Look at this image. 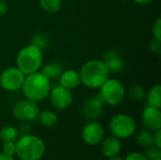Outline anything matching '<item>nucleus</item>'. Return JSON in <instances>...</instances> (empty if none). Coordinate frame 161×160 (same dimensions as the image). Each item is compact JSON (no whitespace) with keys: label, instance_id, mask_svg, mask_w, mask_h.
Segmentation results:
<instances>
[{"label":"nucleus","instance_id":"473e14b6","mask_svg":"<svg viewBox=\"0 0 161 160\" xmlns=\"http://www.w3.org/2000/svg\"><path fill=\"white\" fill-rule=\"evenodd\" d=\"M132 1H134L135 3L140 4V5H148L154 0H132Z\"/></svg>","mask_w":161,"mask_h":160},{"label":"nucleus","instance_id":"6e6552de","mask_svg":"<svg viewBox=\"0 0 161 160\" xmlns=\"http://www.w3.org/2000/svg\"><path fill=\"white\" fill-rule=\"evenodd\" d=\"M25 75L17 67H8L0 74V86L7 91L21 90Z\"/></svg>","mask_w":161,"mask_h":160},{"label":"nucleus","instance_id":"a211bd4d","mask_svg":"<svg viewBox=\"0 0 161 160\" xmlns=\"http://www.w3.org/2000/svg\"><path fill=\"white\" fill-rule=\"evenodd\" d=\"M38 119L44 127H48V128L55 126L58 121V118L56 112H54L53 110H49V109L40 111Z\"/></svg>","mask_w":161,"mask_h":160},{"label":"nucleus","instance_id":"423d86ee","mask_svg":"<svg viewBox=\"0 0 161 160\" xmlns=\"http://www.w3.org/2000/svg\"><path fill=\"white\" fill-rule=\"evenodd\" d=\"M100 95L105 103L109 106H117L125 99V89L124 84L116 78H108L99 88Z\"/></svg>","mask_w":161,"mask_h":160},{"label":"nucleus","instance_id":"1a4fd4ad","mask_svg":"<svg viewBox=\"0 0 161 160\" xmlns=\"http://www.w3.org/2000/svg\"><path fill=\"white\" fill-rule=\"evenodd\" d=\"M105 104L106 103L102 98V96L100 95V93L89 98L82 105L81 108L82 116L90 122L98 120L103 113Z\"/></svg>","mask_w":161,"mask_h":160},{"label":"nucleus","instance_id":"bb28decb","mask_svg":"<svg viewBox=\"0 0 161 160\" xmlns=\"http://www.w3.org/2000/svg\"><path fill=\"white\" fill-rule=\"evenodd\" d=\"M124 160H148L144 154L139 153V152H132L126 156V157Z\"/></svg>","mask_w":161,"mask_h":160},{"label":"nucleus","instance_id":"f257e3e1","mask_svg":"<svg viewBox=\"0 0 161 160\" xmlns=\"http://www.w3.org/2000/svg\"><path fill=\"white\" fill-rule=\"evenodd\" d=\"M21 90L26 99L38 103L48 97L51 82L45 74L38 71L25 75Z\"/></svg>","mask_w":161,"mask_h":160},{"label":"nucleus","instance_id":"7c9ffc66","mask_svg":"<svg viewBox=\"0 0 161 160\" xmlns=\"http://www.w3.org/2000/svg\"><path fill=\"white\" fill-rule=\"evenodd\" d=\"M8 11V5L3 0H0V17L4 16Z\"/></svg>","mask_w":161,"mask_h":160},{"label":"nucleus","instance_id":"ddd939ff","mask_svg":"<svg viewBox=\"0 0 161 160\" xmlns=\"http://www.w3.org/2000/svg\"><path fill=\"white\" fill-rule=\"evenodd\" d=\"M102 61L109 74H121L125 67L124 59L121 58L120 54L114 50L107 51L103 56Z\"/></svg>","mask_w":161,"mask_h":160},{"label":"nucleus","instance_id":"7ed1b4c3","mask_svg":"<svg viewBox=\"0 0 161 160\" xmlns=\"http://www.w3.org/2000/svg\"><path fill=\"white\" fill-rule=\"evenodd\" d=\"M16 143V156L21 160H40L45 154V143L38 136L22 135Z\"/></svg>","mask_w":161,"mask_h":160},{"label":"nucleus","instance_id":"4be33fe9","mask_svg":"<svg viewBox=\"0 0 161 160\" xmlns=\"http://www.w3.org/2000/svg\"><path fill=\"white\" fill-rule=\"evenodd\" d=\"M41 8L47 13H55L61 7V0H40Z\"/></svg>","mask_w":161,"mask_h":160},{"label":"nucleus","instance_id":"20e7f679","mask_svg":"<svg viewBox=\"0 0 161 160\" xmlns=\"http://www.w3.org/2000/svg\"><path fill=\"white\" fill-rule=\"evenodd\" d=\"M42 62V50L32 43L23 47L16 57V67L25 75L40 71Z\"/></svg>","mask_w":161,"mask_h":160},{"label":"nucleus","instance_id":"c85d7f7f","mask_svg":"<svg viewBox=\"0 0 161 160\" xmlns=\"http://www.w3.org/2000/svg\"><path fill=\"white\" fill-rule=\"evenodd\" d=\"M18 130H19V133L20 134H22V135H27V134H30L31 126H30V124L27 122H23V124H21V126H20V128Z\"/></svg>","mask_w":161,"mask_h":160},{"label":"nucleus","instance_id":"2f4dec72","mask_svg":"<svg viewBox=\"0 0 161 160\" xmlns=\"http://www.w3.org/2000/svg\"><path fill=\"white\" fill-rule=\"evenodd\" d=\"M0 160H15V158L13 157V156H8L2 153L0 154Z\"/></svg>","mask_w":161,"mask_h":160},{"label":"nucleus","instance_id":"393cba45","mask_svg":"<svg viewBox=\"0 0 161 160\" xmlns=\"http://www.w3.org/2000/svg\"><path fill=\"white\" fill-rule=\"evenodd\" d=\"M3 153L8 156H14L16 155V143L12 141L4 142L3 145Z\"/></svg>","mask_w":161,"mask_h":160},{"label":"nucleus","instance_id":"5701e85b","mask_svg":"<svg viewBox=\"0 0 161 160\" xmlns=\"http://www.w3.org/2000/svg\"><path fill=\"white\" fill-rule=\"evenodd\" d=\"M32 44L39 47L41 50H43L48 47L49 45V39L46 35L42 33H38L33 36L32 38Z\"/></svg>","mask_w":161,"mask_h":160},{"label":"nucleus","instance_id":"aec40b11","mask_svg":"<svg viewBox=\"0 0 161 160\" xmlns=\"http://www.w3.org/2000/svg\"><path fill=\"white\" fill-rule=\"evenodd\" d=\"M147 104L160 108H161V87L159 84L151 88V90L146 93Z\"/></svg>","mask_w":161,"mask_h":160},{"label":"nucleus","instance_id":"2eb2a0df","mask_svg":"<svg viewBox=\"0 0 161 160\" xmlns=\"http://www.w3.org/2000/svg\"><path fill=\"white\" fill-rule=\"evenodd\" d=\"M58 79H59V85L68 90L75 89L80 85L79 72L75 69L63 71L59 75Z\"/></svg>","mask_w":161,"mask_h":160},{"label":"nucleus","instance_id":"c756f323","mask_svg":"<svg viewBox=\"0 0 161 160\" xmlns=\"http://www.w3.org/2000/svg\"><path fill=\"white\" fill-rule=\"evenodd\" d=\"M154 144L158 148L161 149V129L154 133Z\"/></svg>","mask_w":161,"mask_h":160},{"label":"nucleus","instance_id":"39448f33","mask_svg":"<svg viewBox=\"0 0 161 160\" xmlns=\"http://www.w3.org/2000/svg\"><path fill=\"white\" fill-rule=\"evenodd\" d=\"M136 121L128 114H116L109 122V130L112 136L118 139H128L136 132Z\"/></svg>","mask_w":161,"mask_h":160},{"label":"nucleus","instance_id":"cd10ccee","mask_svg":"<svg viewBox=\"0 0 161 160\" xmlns=\"http://www.w3.org/2000/svg\"><path fill=\"white\" fill-rule=\"evenodd\" d=\"M149 46H150L151 51H153L155 53H158V52H160L161 50V41H158V40H157V39L154 38L151 41Z\"/></svg>","mask_w":161,"mask_h":160},{"label":"nucleus","instance_id":"f03ea898","mask_svg":"<svg viewBox=\"0 0 161 160\" xmlns=\"http://www.w3.org/2000/svg\"><path fill=\"white\" fill-rule=\"evenodd\" d=\"M80 83L89 89H99L107 79L109 73L102 60L92 59L85 62L79 71Z\"/></svg>","mask_w":161,"mask_h":160},{"label":"nucleus","instance_id":"9b49d317","mask_svg":"<svg viewBox=\"0 0 161 160\" xmlns=\"http://www.w3.org/2000/svg\"><path fill=\"white\" fill-rule=\"evenodd\" d=\"M104 127L96 121L88 123L82 129L81 137L83 141L88 145H98L104 139Z\"/></svg>","mask_w":161,"mask_h":160},{"label":"nucleus","instance_id":"b1692460","mask_svg":"<svg viewBox=\"0 0 161 160\" xmlns=\"http://www.w3.org/2000/svg\"><path fill=\"white\" fill-rule=\"evenodd\" d=\"M144 155L148 160H161V149L153 145L145 149Z\"/></svg>","mask_w":161,"mask_h":160},{"label":"nucleus","instance_id":"412c9836","mask_svg":"<svg viewBox=\"0 0 161 160\" xmlns=\"http://www.w3.org/2000/svg\"><path fill=\"white\" fill-rule=\"evenodd\" d=\"M127 97L133 102H141L146 98V91L142 86L133 85L127 90Z\"/></svg>","mask_w":161,"mask_h":160},{"label":"nucleus","instance_id":"4468645a","mask_svg":"<svg viewBox=\"0 0 161 160\" xmlns=\"http://www.w3.org/2000/svg\"><path fill=\"white\" fill-rule=\"evenodd\" d=\"M122 149V143L120 139L109 136L106 139H103L101 141V151L106 157H112L118 156Z\"/></svg>","mask_w":161,"mask_h":160},{"label":"nucleus","instance_id":"72a5a7b5","mask_svg":"<svg viewBox=\"0 0 161 160\" xmlns=\"http://www.w3.org/2000/svg\"><path fill=\"white\" fill-rule=\"evenodd\" d=\"M108 160H124L122 157H117V156H115V157H108Z\"/></svg>","mask_w":161,"mask_h":160},{"label":"nucleus","instance_id":"0eeeda50","mask_svg":"<svg viewBox=\"0 0 161 160\" xmlns=\"http://www.w3.org/2000/svg\"><path fill=\"white\" fill-rule=\"evenodd\" d=\"M40 111V107L37 102L25 98L20 100L13 106L12 115L18 121L31 122L38 119Z\"/></svg>","mask_w":161,"mask_h":160},{"label":"nucleus","instance_id":"9d476101","mask_svg":"<svg viewBox=\"0 0 161 160\" xmlns=\"http://www.w3.org/2000/svg\"><path fill=\"white\" fill-rule=\"evenodd\" d=\"M51 105L58 110H64L68 108L73 103V93L71 90H68L60 85L51 88L49 95Z\"/></svg>","mask_w":161,"mask_h":160},{"label":"nucleus","instance_id":"f3484780","mask_svg":"<svg viewBox=\"0 0 161 160\" xmlns=\"http://www.w3.org/2000/svg\"><path fill=\"white\" fill-rule=\"evenodd\" d=\"M43 74H45L49 79L58 78L61 73L63 72V66L58 61H52L46 63L44 66H42V71Z\"/></svg>","mask_w":161,"mask_h":160},{"label":"nucleus","instance_id":"f8f14e48","mask_svg":"<svg viewBox=\"0 0 161 160\" xmlns=\"http://www.w3.org/2000/svg\"><path fill=\"white\" fill-rule=\"evenodd\" d=\"M142 123L144 128L156 132L161 129L160 108L146 105L142 113Z\"/></svg>","mask_w":161,"mask_h":160},{"label":"nucleus","instance_id":"dca6fc26","mask_svg":"<svg viewBox=\"0 0 161 160\" xmlns=\"http://www.w3.org/2000/svg\"><path fill=\"white\" fill-rule=\"evenodd\" d=\"M136 142L143 149L149 148L154 144V132L146 128L140 130L136 134Z\"/></svg>","mask_w":161,"mask_h":160},{"label":"nucleus","instance_id":"6ab92c4d","mask_svg":"<svg viewBox=\"0 0 161 160\" xmlns=\"http://www.w3.org/2000/svg\"><path fill=\"white\" fill-rule=\"evenodd\" d=\"M19 138H20L19 130L13 125H6L2 127L0 130V140L3 142H8V141L16 142Z\"/></svg>","mask_w":161,"mask_h":160},{"label":"nucleus","instance_id":"a878e982","mask_svg":"<svg viewBox=\"0 0 161 160\" xmlns=\"http://www.w3.org/2000/svg\"><path fill=\"white\" fill-rule=\"evenodd\" d=\"M152 33L155 39L161 41V19L159 17H158L157 20L154 22V25L152 27Z\"/></svg>","mask_w":161,"mask_h":160}]
</instances>
